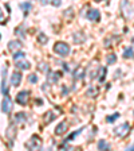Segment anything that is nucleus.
Returning <instances> with one entry per match:
<instances>
[{"instance_id": "obj_1", "label": "nucleus", "mask_w": 134, "mask_h": 151, "mask_svg": "<svg viewBox=\"0 0 134 151\" xmlns=\"http://www.w3.org/2000/svg\"><path fill=\"white\" fill-rule=\"evenodd\" d=\"M54 51L60 57H67L70 54V46L66 42H56L54 45Z\"/></svg>"}, {"instance_id": "obj_2", "label": "nucleus", "mask_w": 134, "mask_h": 151, "mask_svg": "<svg viewBox=\"0 0 134 151\" xmlns=\"http://www.w3.org/2000/svg\"><path fill=\"white\" fill-rule=\"evenodd\" d=\"M26 147H27L28 150H40L42 139L38 135H32L31 138H30V140L26 143Z\"/></svg>"}, {"instance_id": "obj_3", "label": "nucleus", "mask_w": 134, "mask_h": 151, "mask_svg": "<svg viewBox=\"0 0 134 151\" xmlns=\"http://www.w3.org/2000/svg\"><path fill=\"white\" fill-rule=\"evenodd\" d=\"M129 131H130V124H129V123H122L121 126H118L114 129V134L118 135L119 138H125L129 134Z\"/></svg>"}, {"instance_id": "obj_4", "label": "nucleus", "mask_w": 134, "mask_h": 151, "mask_svg": "<svg viewBox=\"0 0 134 151\" xmlns=\"http://www.w3.org/2000/svg\"><path fill=\"white\" fill-rule=\"evenodd\" d=\"M1 111L4 113H9L12 111V100H11L8 94H4V99L1 101Z\"/></svg>"}, {"instance_id": "obj_5", "label": "nucleus", "mask_w": 134, "mask_h": 151, "mask_svg": "<svg viewBox=\"0 0 134 151\" xmlns=\"http://www.w3.org/2000/svg\"><path fill=\"white\" fill-rule=\"evenodd\" d=\"M28 100H30V92L28 91L19 92L18 96H16V101H18V104H20V105H26V104L28 103Z\"/></svg>"}, {"instance_id": "obj_6", "label": "nucleus", "mask_w": 134, "mask_h": 151, "mask_svg": "<svg viewBox=\"0 0 134 151\" xmlns=\"http://www.w3.org/2000/svg\"><path fill=\"white\" fill-rule=\"evenodd\" d=\"M87 19H89V20H91V22H98V20L101 19L99 11H98V9H95V8H91L90 11L87 12Z\"/></svg>"}, {"instance_id": "obj_7", "label": "nucleus", "mask_w": 134, "mask_h": 151, "mask_svg": "<svg viewBox=\"0 0 134 151\" xmlns=\"http://www.w3.org/2000/svg\"><path fill=\"white\" fill-rule=\"evenodd\" d=\"M22 82V73L20 72H13L12 76H11V84L13 86H19Z\"/></svg>"}, {"instance_id": "obj_8", "label": "nucleus", "mask_w": 134, "mask_h": 151, "mask_svg": "<svg viewBox=\"0 0 134 151\" xmlns=\"http://www.w3.org/2000/svg\"><path fill=\"white\" fill-rule=\"evenodd\" d=\"M60 77H62V73L60 72H55V73L48 72V74H47V78H48V82H50V84H56Z\"/></svg>"}, {"instance_id": "obj_9", "label": "nucleus", "mask_w": 134, "mask_h": 151, "mask_svg": "<svg viewBox=\"0 0 134 151\" xmlns=\"http://www.w3.org/2000/svg\"><path fill=\"white\" fill-rule=\"evenodd\" d=\"M16 62V68H19V69H22V70H27V69H30V68H31V65H30V62H28V61H26V60H20V58H19V60H16L15 61Z\"/></svg>"}, {"instance_id": "obj_10", "label": "nucleus", "mask_w": 134, "mask_h": 151, "mask_svg": "<svg viewBox=\"0 0 134 151\" xmlns=\"http://www.w3.org/2000/svg\"><path fill=\"white\" fill-rule=\"evenodd\" d=\"M6 80H7V68H3V72H1V93L3 94H8Z\"/></svg>"}, {"instance_id": "obj_11", "label": "nucleus", "mask_w": 134, "mask_h": 151, "mask_svg": "<svg viewBox=\"0 0 134 151\" xmlns=\"http://www.w3.org/2000/svg\"><path fill=\"white\" fill-rule=\"evenodd\" d=\"M67 127H69V126H67V123H66V122H62L60 124H58V126H56L55 134H56V135H63V134L67 131Z\"/></svg>"}, {"instance_id": "obj_12", "label": "nucleus", "mask_w": 134, "mask_h": 151, "mask_svg": "<svg viewBox=\"0 0 134 151\" xmlns=\"http://www.w3.org/2000/svg\"><path fill=\"white\" fill-rule=\"evenodd\" d=\"M54 119H55V113H54L52 111H47L43 116V123L44 124H48V123H51Z\"/></svg>"}, {"instance_id": "obj_13", "label": "nucleus", "mask_w": 134, "mask_h": 151, "mask_svg": "<svg viewBox=\"0 0 134 151\" xmlns=\"http://www.w3.org/2000/svg\"><path fill=\"white\" fill-rule=\"evenodd\" d=\"M7 138L8 139H11V140H12V139H15V136H16V127L13 126V124H11V126L8 127V129H7Z\"/></svg>"}, {"instance_id": "obj_14", "label": "nucleus", "mask_w": 134, "mask_h": 151, "mask_svg": "<svg viewBox=\"0 0 134 151\" xmlns=\"http://www.w3.org/2000/svg\"><path fill=\"white\" fill-rule=\"evenodd\" d=\"M84 39H86V37H84V34L82 31H77L74 34V41L77 43H82V42H84Z\"/></svg>"}, {"instance_id": "obj_15", "label": "nucleus", "mask_w": 134, "mask_h": 151, "mask_svg": "<svg viewBox=\"0 0 134 151\" xmlns=\"http://www.w3.org/2000/svg\"><path fill=\"white\" fill-rule=\"evenodd\" d=\"M22 47V42H19V41H11L8 43V49L11 51H15L16 49H20Z\"/></svg>"}, {"instance_id": "obj_16", "label": "nucleus", "mask_w": 134, "mask_h": 151, "mask_svg": "<svg viewBox=\"0 0 134 151\" xmlns=\"http://www.w3.org/2000/svg\"><path fill=\"white\" fill-rule=\"evenodd\" d=\"M98 93H99V89H98L97 86H90V88L86 91V94L90 96V97H95Z\"/></svg>"}, {"instance_id": "obj_17", "label": "nucleus", "mask_w": 134, "mask_h": 151, "mask_svg": "<svg viewBox=\"0 0 134 151\" xmlns=\"http://www.w3.org/2000/svg\"><path fill=\"white\" fill-rule=\"evenodd\" d=\"M109 148H110V146L106 140L101 139V140L98 142V150H109Z\"/></svg>"}, {"instance_id": "obj_18", "label": "nucleus", "mask_w": 134, "mask_h": 151, "mask_svg": "<svg viewBox=\"0 0 134 151\" xmlns=\"http://www.w3.org/2000/svg\"><path fill=\"white\" fill-rule=\"evenodd\" d=\"M15 122L16 123H24L26 122V113L24 112H19L15 115Z\"/></svg>"}, {"instance_id": "obj_19", "label": "nucleus", "mask_w": 134, "mask_h": 151, "mask_svg": "<svg viewBox=\"0 0 134 151\" xmlns=\"http://www.w3.org/2000/svg\"><path fill=\"white\" fill-rule=\"evenodd\" d=\"M20 8H22V9H23V12H24L26 15H27L28 11H30V9L32 8V6H31V3H28V1H24V3L20 4Z\"/></svg>"}, {"instance_id": "obj_20", "label": "nucleus", "mask_w": 134, "mask_h": 151, "mask_svg": "<svg viewBox=\"0 0 134 151\" xmlns=\"http://www.w3.org/2000/svg\"><path fill=\"white\" fill-rule=\"evenodd\" d=\"M123 58H134V51L131 47H128V49H125V51H123Z\"/></svg>"}, {"instance_id": "obj_21", "label": "nucleus", "mask_w": 134, "mask_h": 151, "mask_svg": "<svg viewBox=\"0 0 134 151\" xmlns=\"http://www.w3.org/2000/svg\"><path fill=\"white\" fill-rule=\"evenodd\" d=\"M116 61H117V57H116V54H109V55L106 57V62H107V65H113V63H116Z\"/></svg>"}, {"instance_id": "obj_22", "label": "nucleus", "mask_w": 134, "mask_h": 151, "mask_svg": "<svg viewBox=\"0 0 134 151\" xmlns=\"http://www.w3.org/2000/svg\"><path fill=\"white\" fill-rule=\"evenodd\" d=\"M82 132V128H79L78 131H75V132H71L69 136H67V139H66V142H71V140H74V138H77V136L79 135Z\"/></svg>"}, {"instance_id": "obj_23", "label": "nucleus", "mask_w": 134, "mask_h": 151, "mask_svg": "<svg viewBox=\"0 0 134 151\" xmlns=\"http://www.w3.org/2000/svg\"><path fill=\"white\" fill-rule=\"evenodd\" d=\"M47 41H48V38H47V35H44V34H39L38 35V42L39 43H42V45H46L47 43Z\"/></svg>"}, {"instance_id": "obj_24", "label": "nucleus", "mask_w": 134, "mask_h": 151, "mask_svg": "<svg viewBox=\"0 0 134 151\" xmlns=\"http://www.w3.org/2000/svg\"><path fill=\"white\" fill-rule=\"evenodd\" d=\"M119 117V113L118 112H116V113H113V115H110V116H107V123H114L117 119Z\"/></svg>"}, {"instance_id": "obj_25", "label": "nucleus", "mask_w": 134, "mask_h": 151, "mask_svg": "<svg viewBox=\"0 0 134 151\" xmlns=\"http://www.w3.org/2000/svg\"><path fill=\"white\" fill-rule=\"evenodd\" d=\"M82 73H83V69H82V68H78V70H77V72H74V78L75 80L82 78V77H83V74H82Z\"/></svg>"}, {"instance_id": "obj_26", "label": "nucleus", "mask_w": 134, "mask_h": 151, "mask_svg": "<svg viewBox=\"0 0 134 151\" xmlns=\"http://www.w3.org/2000/svg\"><path fill=\"white\" fill-rule=\"evenodd\" d=\"M105 74H106V68H101V74H99V77H98V81L102 82L103 80H105Z\"/></svg>"}, {"instance_id": "obj_27", "label": "nucleus", "mask_w": 134, "mask_h": 151, "mask_svg": "<svg viewBox=\"0 0 134 151\" xmlns=\"http://www.w3.org/2000/svg\"><path fill=\"white\" fill-rule=\"evenodd\" d=\"M13 60H19V58H24V53L23 51H16V53H13Z\"/></svg>"}, {"instance_id": "obj_28", "label": "nucleus", "mask_w": 134, "mask_h": 151, "mask_svg": "<svg viewBox=\"0 0 134 151\" xmlns=\"http://www.w3.org/2000/svg\"><path fill=\"white\" fill-rule=\"evenodd\" d=\"M39 69L43 70V72H46V73L50 72V70H48V65H47V63H44V62H43V65H42V63L39 65Z\"/></svg>"}, {"instance_id": "obj_29", "label": "nucleus", "mask_w": 134, "mask_h": 151, "mask_svg": "<svg viewBox=\"0 0 134 151\" xmlns=\"http://www.w3.org/2000/svg\"><path fill=\"white\" fill-rule=\"evenodd\" d=\"M28 81L32 82V84H35V82H38V77L35 74H31L30 77H28Z\"/></svg>"}, {"instance_id": "obj_30", "label": "nucleus", "mask_w": 134, "mask_h": 151, "mask_svg": "<svg viewBox=\"0 0 134 151\" xmlns=\"http://www.w3.org/2000/svg\"><path fill=\"white\" fill-rule=\"evenodd\" d=\"M51 4H52L54 7H59L60 4H62V0H51Z\"/></svg>"}, {"instance_id": "obj_31", "label": "nucleus", "mask_w": 134, "mask_h": 151, "mask_svg": "<svg viewBox=\"0 0 134 151\" xmlns=\"http://www.w3.org/2000/svg\"><path fill=\"white\" fill-rule=\"evenodd\" d=\"M4 20V16H3V14H1V9H0V22H3Z\"/></svg>"}, {"instance_id": "obj_32", "label": "nucleus", "mask_w": 134, "mask_h": 151, "mask_svg": "<svg viewBox=\"0 0 134 151\" xmlns=\"http://www.w3.org/2000/svg\"><path fill=\"white\" fill-rule=\"evenodd\" d=\"M131 42H133V45H134V37H133V39H131Z\"/></svg>"}, {"instance_id": "obj_33", "label": "nucleus", "mask_w": 134, "mask_h": 151, "mask_svg": "<svg viewBox=\"0 0 134 151\" xmlns=\"http://www.w3.org/2000/svg\"><path fill=\"white\" fill-rule=\"evenodd\" d=\"M95 1H101V0H95Z\"/></svg>"}, {"instance_id": "obj_34", "label": "nucleus", "mask_w": 134, "mask_h": 151, "mask_svg": "<svg viewBox=\"0 0 134 151\" xmlns=\"http://www.w3.org/2000/svg\"><path fill=\"white\" fill-rule=\"evenodd\" d=\"M0 38H1V35H0Z\"/></svg>"}]
</instances>
